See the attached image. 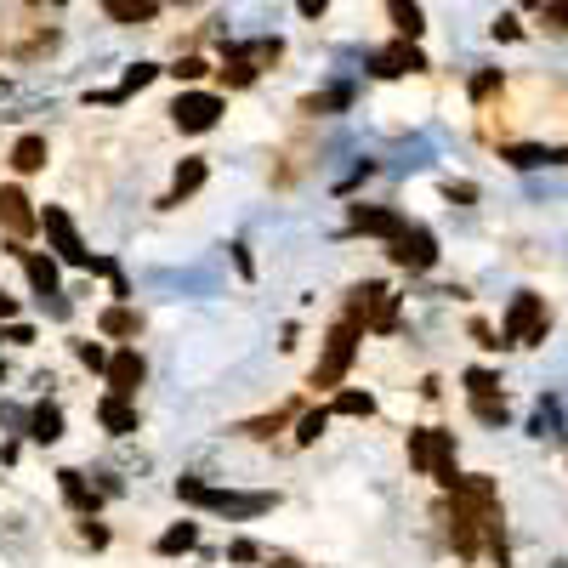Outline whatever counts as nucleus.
Returning a JSON list of instances; mask_svg holds the SVG:
<instances>
[{
  "mask_svg": "<svg viewBox=\"0 0 568 568\" xmlns=\"http://www.w3.org/2000/svg\"><path fill=\"white\" fill-rule=\"evenodd\" d=\"M29 438H35V444H57V438H63V409L40 404L35 415H29Z\"/></svg>",
  "mask_w": 568,
  "mask_h": 568,
  "instance_id": "dca6fc26",
  "label": "nucleus"
},
{
  "mask_svg": "<svg viewBox=\"0 0 568 568\" xmlns=\"http://www.w3.org/2000/svg\"><path fill=\"white\" fill-rule=\"evenodd\" d=\"M222 80H228V86H250V80H256V63H250V52H233L228 69H222Z\"/></svg>",
  "mask_w": 568,
  "mask_h": 568,
  "instance_id": "b1692460",
  "label": "nucleus"
},
{
  "mask_svg": "<svg viewBox=\"0 0 568 568\" xmlns=\"http://www.w3.org/2000/svg\"><path fill=\"white\" fill-rule=\"evenodd\" d=\"M29 6H63V0H29Z\"/></svg>",
  "mask_w": 568,
  "mask_h": 568,
  "instance_id": "ea45409f",
  "label": "nucleus"
},
{
  "mask_svg": "<svg viewBox=\"0 0 568 568\" xmlns=\"http://www.w3.org/2000/svg\"><path fill=\"white\" fill-rule=\"evenodd\" d=\"M228 557H233V563H256V546H250V540H239V546H233Z\"/></svg>",
  "mask_w": 568,
  "mask_h": 568,
  "instance_id": "e433bc0d",
  "label": "nucleus"
},
{
  "mask_svg": "<svg viewBox=\"0 0 568 568\" xmlns=\"http://www.w3.org/2000/svg\"><path fill=\"white\" fill-rule=\"evenodd\" d=\"M154 74H160L154 63H137V69H125V80H120V91H114V97H131V91H142L148 80H154Z\"/></svg>",
  "mask_w": 568,
  "mask_h": 568,
  "instance_id": "bb28decb",
  "label": "nucleus"
},
{
  "mask_svg": "<svg viewBox=\"0 0 568 568\" xmlns=\"http://www.w3.org/2000/svg\"><path fill=\"white\" fill-rule=\"evenodd\" d=\"M472 409H478V421H489V426H500V421H506V404H500L495 392H483V398H472Z\"/></svg>",
  "mask_w": 568,
  "mask_h": 568,
  "instance_id": "cd10ccee",
  "label": "nucleus"
},
{
  "mask_svg": "<svg viewBox=\"0 0 568 568\" xmlns=\"http://www.w3.org/2000/svg\"><path fill=\"white\" fill-rule=\"evenodd\" d=\"M12 313H18V302H12V296H6V290H0V324L12 319Z\"/></svg>",
  "mask_w": 568,
  "mask_h": 568,
  "instance_id": "58836bf2",
  "label": "nucleus"
},
{
  "mask_svg": "<svg viewBox=\"0 0 568 568\" xmlns=\"http://www.w3.org/2000/svg\"><path fill=\"white\" fill-rule=\"evenodd\" d=\"M199 546V523H177V529L160 534V557H182V551Z\"/></svg>",
  "mask_w": 568,
  "mask_h": 568,
  "instance_id": "412c9836",
  "label": "nucleus"
},
{
  "mask_svg": "<svg viewBox=\"0 0 568 568\" xmlns=\"http://www.w3.org/2000/svg\"><path fill=\"white\" fill-rule=\"evenodd\" d=\"M108 392H120V398H137V387H142V358L131 353V347H120V353L108 358Z\"/></svg>",
  "mask_w": 568,
  "mask_h": 568,
  "instance_id": "1a4fd4ad",
  "label": "nucleus"
},
{
  "mask_svg": "<svg viewBox=\"0 0 568 568\" xmlns=\"http://www.w3.org/2000/svg\"><path fill=\"white\" fill-rule=\"evenodd\" d=\"M409 466H421L438 489H455V478H461L455 472V432H438V426L409 432Z\"/></svg>",
  "mask_w": 568,
  "mask_h": 568,
  "instance_id": "f257e3e1",
  "label": "nucleus"
},
{
  "mask_svg": "<svg viewBox=\"0 0 568 568\" xmlns=\"http://www.w3.org/2000/svg\"><path fill=\"white\" fill-rule=\"evenodd\" d=\"M296 6H302V18H324V6H330V0H296Z\"/></svg>",
  "mask_w": 568,
  "mask_h": 568,
  "instance_id": "4c0bfd02",
  "label": "nucleus"
},
{
  "mask_svg": "<svg viewBox=\"0 0 568 568\" xmlns=\"http://www.w3.org/2000/svg\"><path fill=\"white\" fill-rule=\"evenodd\" d=\"M421 69H426V57L415 52L409 40H404V46H392V52H381V57H375V74H381V80H392V74H421Z\"/></svg>",
  "mask_w": 568,
  "mask_h": 568,
  "instance_id": "4468645a",
  "label": "nucleus"
},
{
  "mask_svg": "<svg viewBox=\"0 0 568 568\" xmlns=\"http://www.w3.org/2000/svg\"><path fill=\"white\" fill-rule=\"evenodd\" d=\"M222 108H228V103H222L216 91H182L177 103H171V125L194 137V131H211V125L222 120Z\"/></svg>",
  "mask_w": 568,
  "mask_h": 568,
  "instance_id": "39448f33",
  "label": "nucleus"
},
{
  "mask_svg": "<svg viewBox=\"0 0 568 568\" xmlns=\"http://www.w3.org/2000/svg\"><path fill=\"white\" fill-rule=\"evenodd\" d=\"M495 91H500V74L495 69H483L478 80H472V97H478V103H483V97H495Z\"/></svg>",
  "mask_w": 568,
  "mask_h": 568,
  "instance_id": "7c9ffc66",
  "label": "nucleus"
},
{
  "mask_svg": "<svg viewBox=\"0 0 568 568\" xmlns=\"http://www.w3.org/2000/svg\"><path fill=\"white\" fill-rule=\"evenodd\" d=\"M154 6H160V0H103V12L114 23H148L154 18Z\"/></svg>",
  "mask_w": 568,
  "mask_h": 568,
  "instance_id": "aec40b11",
  "label": "nucleus"
},
{
  "mask_svg": "<svg viewBox=\"0 0 568 568\" xmlns=\"http://www.w3.org/2000/svg\"><path fill=\"white\" fill-rule=\"evenodd\" d=\"M199 182H205V160H182L177 165V182H171V194H165V205H182Z\"/></svg>",
  "mask_w": 568,
  "mask_h": 568,
  "instance_id": "6ab92c4d",
  "label": "nucleus"
},
{
  "mask_svg": "<svg viewBox=\"0 0 568 568\" xmlns=\"http://www.w3.org/2000/svg\"><path fill=\"white\" fill-rule=\"evenodd\" d=\"M23 273H29V284H35L40 296H57V262H52V256L23 250Z\"/></svg>",
  "mask_w": 568,
  "mask_h": 568,
  "instance_id": "2eb2a0df",
  "label": "nucleus"
},
{
  "mask_svg": "<svg viewBox=\"0 0 568 568\" xmlns=\"http://www.w3.org/2000/svg\"><path fill=\"white\" fill-rule=\"evenodd\" d=\"M534 341H546V302L523 290V296L506 307V347H534Z\"/></svg>",
  "mask_w": 568,
  "mask_h": 568,
  "instance_id": "20e7f679",
  "label": "nucleus"
},
{
  "mask_svg": "<svg viewBox=\"0 0 568 568\" xmlns=\"http://www.w3.org/2000/svg\"><path fill=\"white\" fill-rule=\"evenodd\" d=\"M444 199H449V205H472V199H478V188H472V182H449Z\"/></svg>",
  "mask_w": 568,
  "mask_h": 568,
  "instance_id": "2f4dec72",
  "label": "nucleus"
},
{
  "mask_svg": "<svg viewBox=\"0 0 568 568\" xmlns=\"http://www.w3.org/2000/svg\"><path fill=\"white\" fill-rule=\"evenodd\" d=\"M387 12H392V23H398V35L404 40H415L426 29L421 23V6H415V0H387Z\"/></svg>",
  "mask_w": 568,
  "mask_h": 568,
  "instance_id": "4be33fe9",
  "label": "nucleus"
},
{
  "mask_svg": "<svg viewBox=\"0 0 568 568\" xmlns=\"http://www.w3.org/2000/svg\"><path fill=\"white\" fill-rule=\"evenodd\" d=\"M546 23H557V29H568V0H546Z\"/></svg>",
  "mask_w": 568,
  "mask_h": 568,
  "instance_id": "f704fd0d",
  "label": "nucleus"
},
{
  "mask_svg": "<svg viewBox=\"0 0 568 568\" xmlns=\"http://www.w3.org/2000/svg\"><path fill=\"white\" fill-rule=\"evenodd\" d=\"M205 69H211L205 57H182V63H177V69H171V74H177V80H199V74H205Z\"/></svg>",
  "mask_w": 568,
  "mask_h": 568,
  "instance_id": "473e14b6",
  "label": "nucleus"
},
{
  "mask_svg": "<svg viewBox=\"0 0 568 568\" xmlns=\"http://www.w3.org/2000/svg\"><path fill=\"white\" fill-rule=\"evenodd\" d=\"M523 6H546V0H523Z\"/></svg>",
  "mask_w": 568,
  "mask_h": 568,
  "instance_id": "a19ab883",
  "label": "nucleus"
},
{
  "mask_svg": "<svg viewBox=\"0 0 568 568\" xmlns=\"http://www.w3.org/2000/svg\"><path fill=\"white\" fill-rule=\"evenodd\" d=\"M324 426H330V409H307L302 421H296V438H302V444H313Z\"/></svg>",
  "mask_w": 568,
  "mask_h": 568,
  "instance_id": "393cba45",
  "label": "nucleus"
},
{
  "mask_svg": "<svg viewBox=\"0 0 568 568\" xmlns=\"http://www.w3.org/2000/svg\"><path fill=\"white\" fill-rule=\"evenodd\" d=\"M97 330H103V336H137L142 324H137V313H131V307H108L103 319H97Z\"/></svg>",
  "mask_w": 568,
  "mask_h": 568,
  "instance_id": "5701e85b",
  "label": "nucleus"
},
{
  "mask_svg": "<svg viewBox=\"0 0 568 568\" xmlns=\"http://www.w3.org/2000/svg\"><path fill=\"white\" fill-rule=\"evenodd\" d=\"M0 341H18V347H29V341H35V330H29V324H6V330H0Z\"/></svg>",
  "mask_w": 568,
  "mask_h": 568,
  "instance_id": "72a5a7b5",
  "label": "nucleus"
},
{
  "mask_svg": "<svg viewBox=\"0 0 568 568\" xmlns=\"http://www.w3.org/2000/svg\"><path fill=\"white\" fill-rule=\"evenodd\" d=\"M500 160L517 165V171H540V165H563V148H534V142H506Z\"/></svg>",
  "mask_w": 568,
  "mask_h": 568,
  "instance_id": "9b49d317",
  "label": "nucleus"
},
{
  "mask_svg": "<svg viewBox=\"0 0 568 568\" xmlns=\"http://www.w3.org/2000/svg\"><path fill=\"white\" fill-rule=\"evenodd\" d=\"M0 222H6L12 239H29V233L40 228V216L29 211V194H23V188H0Z\"/></svg>",
  "mask_w": 568,
  "mask_h": 568,
  "instance_id": "6e6552de",
  "label": "nucleus"
},
{
  "mask_svg": "<svg viewBox=\"0 0 568 568\" xmlns=\"http://www.w3.org/2000/svg\"><path fill=\"white\" fill-rule=\"evenodd\" d=\"M57 483H63V495H69V506L74 512H97V489H91L86 478H80V472H57Z\"/></svg>",
  "mask_w": 568,
  "mask_h": 568,
  "instance_id": "a211bd4d",
  "label": "nucleus"
},
{
  "mask_svg": "<svg viewBox=\"0 0 568 568\" xmlns=\"http://www.w3.org/2000/svg\"><path fill=\"white\" fill-rule=\"evenodd\" d=\"M387 256L404 267V273H432V262H438V239H432L426 228H409V222H404V233L392 239Z\"/></svg>",
  "mask_w": 568,
  "mask_h": 568,
  "instance_id": "0eeeda50",
  "label": "nucleus"
},
{
  "mask_svg": "<svg viewBox=\"0 0 568 568\" xmlns=\"http://www.w3.org/2000/svg\"><path fill=\"white\" fill-rule=\"evenodd\" d=\"M466 392L483 398V392H500V375L495 370H466Z\"/></svg>",
  "mask_w": 568,
  "mask_h": 568,
  "instance_id": "c85d7f7f",
  "label": "nucleus"
},
{
  "mask_svg": "<svg viewBox=\"0 0 568 568\" xmlns=\"http://www.w3.org/2000/svg\"><path fill=\"white\" fill-rule=\"evenodd\" d=\"M40 228H46V239H52L57 262H69V267H91V250L80 245V233H74L69 211H57V205H46V211H40Z\"/></svg>",
  "mask_w": 568,
  "mask_h": 568,
  "instance_id": "423d86ee",
  "label": "nucleus"
},
{
  "mask_svg": "<svg viewBox=\"0 0 568 568\" xmlns=\"http://www.w3.org/2000/svg\"><path fill=\"white\" fill-rule=\"evenodd\" d=\"M336 415H375V398H370V392H341Z\"/></svg>",
  "mask_w": 568,
  "mask_h": 568,
  "instance_id": "a878e982",
  "label": "nucleus"
},
{
  "mask_svg": "<svg viewBox=\"0 0 568 568\" xmlns=\"http://www.w3.org/2000/svg\"><path fill=\"white\" fill-rule=\"evenodd\" d=\"M40 165H46V137H18V148H12V171L35 177Z\"/></svg>",
  "mask_w": 568,
  "mask_h": 568,
  "instance_id": "f3484780",
  "label": "nucleus"
},
{
  "mask_svg": "<svg viewBox=\"0 0 568 568\" xmlns=\"http://www.w3.org/2000/svg\"><path fill=\"white\" fill-rule=\"evenodd\" d=\"M74 353H80V364H86V370H108V353L97 347V341H74Z\"/></svg>",
  "mask_w": 568,
  "mask_h": 568,
  "instance_id": "c756f323",
  "label": "nucleus"
},
{
  "mask_svg": "<svg viewBox=\"0 0 568 568\" xmlns=\"http://www.w3.org/2000/svg\"><path fill=\"white\" fill-rule=\"evenodd\" d=\"M358 336H364V324L353 319H341L330 336H324V358L313 364V387H341V375L353 370V358H358Z\"/></svg>",
  "mask_w": 568,
  "mask_h": 568,
  "instance_id": "f03ea898",
  "label": "nucleus"
},
{
  "mask_svg": "<svg viewBox=\"0 0 568 568\" xmlns=\"http://www.w3.org/2000/svg\"><path fill=\"white\" fill-rule=\"evenodd\" d=\"M97 421L114 432V438H125V432H137V409H131V398H120V392H108L103 404H97Z\"/></svg>",
  "mask_w": 568,
  "mask_h": 568,
  "instance_id": "ddd939ff",
  "label": "nucleus"
},
{
  "mask_svg": "<svg viewBox=\"0 0 568 568\" xmlns=\"http://www.w3.org/2000/svg\"><path fill=\"white\" fill-rule=\"evenodd\" d=\"M347 222H353L358 233H375V239H398V233H404V216L398 211H364V205H353Z\"/></svg>",
  "mask_w": 568,
  "mask_h": 568,
  "instance_id": "f8f14e48",
  "label": "nucleus"
},
{
  "mask_svg": "<svg viewBox=\"0 0 568 568\" xmlns=\"http://www.w3.org/2000/svg\"><path fill=\"white\" fill-rule=\"evenodd\" d=\"M347 319L364 324V330H392L398 324V296H387V284H358L353 302H347Z\"/></svg>",
  "mask_w": 568,
  "mask_h": 568,
  "instance_id": "7ed1b4c3",
  "label": "nucleus"
},
{
  "mask_svg": "<svg viewBox=\"0 0 568 568\" xmlns=\"http://www.w3.org/2000/svg\"><path fill=\"white\" fill-rule=\"evenodd\" d=\"M199 506L211 512H228V517H256V512H273V495H222V489H205Z\"/></svg>",
  "mask_w": 568,
  "mask_h": 568,
  "instance_id": "9d476101",
  "label": "nucleus"
},
{
  "mask_svg": "<svg viewBox=\"0 0 568 568\" xmlns=\"http://www.w3.org/2000/svg\"><path fill=\"white\" fill-rule=\"evenodd\" d=\"M0 375H6V364H0Z\"/></svg>",
  "mask_w": 568,
  "mask_h": 568,
  "instance_id": "79ce46f5",
  "label": "nucleus"
},
{
  "mask_svg": "<svg viewBox=\"0 0 568 568\" xmlns=\"http://www.w3.org/2000/svg\"><path fill=\"white\" fill-rule=\"evenodd\" d=\"M517 35H523V29H517L512 18H495V40H517Z\"/></svg>",
  "mask_w": 568,
  "mask_h": 568,
  "instance_id": "c9c22d12",
  "label": "nucleus"
}]
</instances>
